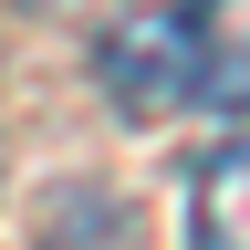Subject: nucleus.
Returning a JSON list of instances; mask_svg holds the SVG:
<instances>
[{"label":"nucleus","instance_id":"f03ea898","mask_svg":"<svg viewBox=\"0 0 250 250\" xmlns=\"http://www.w3.org/2000/svg\"><path fill=\"white\" fill-rule=\"evenodd\" d=\"M177 52H188V104L250 115V0H177Z\"/></svg>","mask_w":250,"mask_h":250},{"label":"nucleus","instance_id":"20e7f679","mask_svg":"<svg viewBox=\"0 0 250 250\" xmlns=\"http://www.w3.org/2000/svg\"><path fill=\"white\" fill-rule=\"evenodd\" d=\"M21 11H52V0H21Z\"/></svg>","mask_w":250,"mask_h":250},{"label":"nucleus","instance_id":"f257e3e1","mask_svg":"<svg viewBox=\"0 0 250 250\" xmlns=\"http://www.w3.org/2000/svg\"><path fill=\"white\" fill-rule=\"evenodd\" d=\"M94 83H104L125 115H167V104H188L177 11H136V21H115V31H104V52H94Z\"/></svg>","mask_w":250,"mask_h":250},{"label":"nucleus","instance_id":"7ed1b4c3","mask_svg":"<svg viewBox=\"0 0 250 250\" xmlns=\"http://www.w3.org/2000/svg\"><path fill=\"white\" fill-rule=\"evenodd\" d=\"M188 250H250V136H229L188 188Z\"/></svg>","mask_w":250,"mask_h":250}]
</instances>
